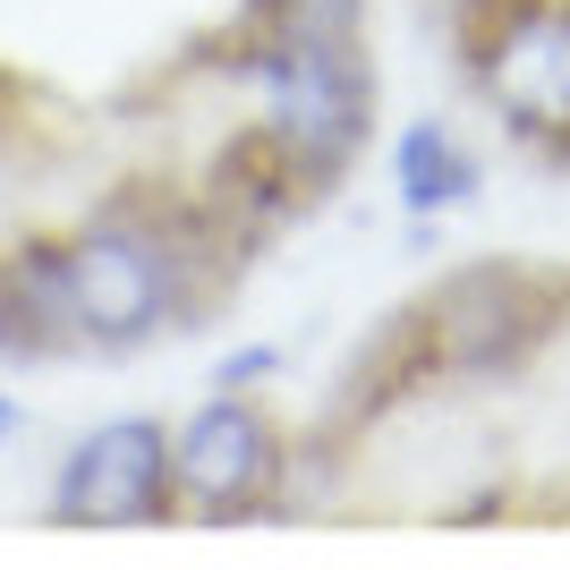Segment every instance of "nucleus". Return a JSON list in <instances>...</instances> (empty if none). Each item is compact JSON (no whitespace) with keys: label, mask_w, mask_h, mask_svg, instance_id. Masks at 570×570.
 I'll return each instance as SVG.
<instances>
[{"label":"nucleus","mask_w":570,"mask_h":570,"mask_svg":"<svg viewBox=\"0 0 570 570\" xmlns=\"http://www.w3.org/2000/svg\"><path fill=\"white\" fill-rule=\"evenodd\" d=\"M238 69L256 86V137L315 196H333L366 163V145H375V51H366V35H307V26L247 18Z\"/></svg>","instance_id":"nucleus-1"},{"label":"nucleus","mask_w":570,"mask_h":570,"mask_svg":"<svg viewBox=\"0 0 570 570\" xmlns=\"http://www.w3.org/2000/svg\"><path fill=\"white\" fill-rule=\"evenodd\" d=\"M570 282H553L546 264L520 256H469L434 289H417V307L401 315L409 350L426 366V383H502L553 341L570 315Z\"/></svg>","instance_id":"nucleus-2"},{"label":"nucleus","mask_w":570,"mask_h":570,"mask_svg":"<svg viewBox=\"0 0 570 570\" xmlns=\"http://www.w3.org/2000/svg\"><path fill=\"white\" fill-rule=\"evenodd\" d=\"M452 60L502 137L570 170V0H452Z\"/></svg>","instance_id":"nucleus-3"},{"label":"nucleus","mask_w":570,"mask_h":570,"mask_svg":"<svg viewBox=\"0 0 570 570\" xmlns=\"http://www.w3.org/2000/svg\"><path fill=\"white\" fill-rule=\"evenodd\" d=\"M289 443L298 434L264 409V392H205L170 417V502L179 520H256L289 502Z\"/></svg>","instance_id":"nucleus-4"},{"label":"nucleus","mask_w":570,"mask_h":570,"mask_svg":"<svg viewBox=\"0 0 570 570\" xmlns=\"http://www.w3.org/2000/svg\"><path fill=\"white\" fill-rule=\"evenodd\" d=\"M51 520L60 528H163L179 520L170 502V417L119 409L86 426L51 469Z\"/></svg>","instance_id":"nucleus-5"},{"label":"nucleus","mask_w":570,"mask_h":570,"mask_svg":"<svg viewBox=\"0 0 570 570\" xmlns=\"http://www.w3.org/2000/svg\"><path fill=\"white\" fill-rule=\"evenodd\" d=\"M476 188H485V163H476V145L443 111H417L392 128V196H401V214L417 230L460 214V205H476Z\"/></svg>","instance_id":"nucleus-6"},{"label":"nucleus","mask_w":570,"mask_h":570,"mask_svg":"<svg viewBox=\"0 0 570 570\" xmlns=\"http://www.w3.org/2000/svg\"><path fill=\"white\" fill-rule=\"evenodd\" d=\"M0 357H77L60 238H18L0 256Z\"/></svg>","instance_id":"nucleus-7"},{"label":"nucleus","mask_w":570,"mask_h":570,"mask_svg":"<svg viewBox=\"0 0 570 570\" xmlns=\"http://www.w3.org/2000/svg\"><path fill=\"white\" fill-rule=\"evenodd\" d=\"M256 26H307V35H366V0H256Z\"/></svg>","instance_id":"nucleus-8"},{"label":"nucleus","mask_w":570,"mask_h":570,"mask_svg":"<svg viewBox=\"0 0 570 570\" xmlns=\"http://www.w3.org/2000/svg\"><path fill=\"white\" fill-rule=\"evenodd\" d=\"M273 375H282V341H247V350H230V357L214 366L222 392H264Z\"/></svg>","instance_id":"nucleus-9"},{"label":"nucleus","mask_w":570,"mask_h":570,"mask_svg":"<svg viewBox=\"0 0 570 570\" xmlns=\"http://www.w3.org/2000/svg\"><path fill=\"white\" fill-rule=\"evenodd\" d=\"M26 434V409H18V392H9V383H0V452H9V443H18Z\"/></svg>","instance_id":"nucleus-10"}]
</instances>
